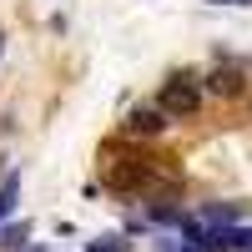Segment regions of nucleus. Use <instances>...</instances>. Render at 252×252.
<instances>
[{
    "instance_id": "1",
    "label": "nucleus",
    "mask_w": 252,
    "mask_h": 252,
    "mask_svg": "<svg viewBox=\"0 0 252 252\" xmlns=\"http://www.w3.org/2000/svg\"><path fill=\"white\" fill-rule=\"evenodd\" d=\"M157 106L172 116V121H192L202 111V81L192 71H172L161 81V91H157Z\"/></svg>"
},
{
    "instance_id": "2",
    "label": "nucleus",
    "mask_w": 252,
    "mask_h": 252,
    "mask_svg": "<svg viewBox=\"0 0 252 252\" xmlns=\"http://www.w3.org/2000/svg\"><path fill=\"white\" fill-rule=\"evenodd\" d=\"M202 86L212 91V96L237 101V96H247V76H242V66H237V61H217V66L202 76Z\"/></svg>"
},
{
    "instance_id": "3",
    "label": "nucleus",
    "mask_w": 252,
    "mask_h": 252,
    "mask_svg": "<svg viewBox=\"0 0 252 252\" xmlns=\"http://www.w3.org/2000/svg\"><path fill=\"white\" fill-rule=\"evenodd\" d=\"M166 126H172V116H166L157 101H141V106L126 111V136H161Z\"/></svg>"
},
{
    "instance_id": "4",
    "label": "nucleus",
    "mask_w": 252,
    "mask_h": 252,
    "mask_svg": "<svg viewBox=\"0 0 252 252\" xmlns=\"http://www.w3.org/2000/svg\"><path fill=\"white\" fill-rule=\"evenodd\" d=\"M192 217H197V222H207V227H222V232H227V227L247 222V207H242V202H207V207H197Z\"/></svg>"
},
{
    "instance_id": "5",
    "label": "nucleus",
    "mask_w": 252,
    "mask_h": 252,
    "mask_svg": "<svg viewBox=\"0 0 252 252\" xmlns=\"http://www.w3.org/2000/svg\"><path fill=\"white\" fill-rule=\"evenodd\" d=\"M20 207V172H5L0 177V222H10Z\"/></svg>"
},
{
    "instance_id": "6",
    "label": "nucleus",
    "mask_w": 252,
    "mask_h": 252,
    "mask_svg": "<svg viewBox=\"0 0 252 252\" xmlns=\"http://www.w3.org/2000/svg\"><path fill=\"white\" fill-rule=\"evenodd\" d=\"M26 237H31L26 222H0V252H26V247H31Z\"/></svg>"
},
{
    "instance_id": "7",
    "label": "nucleus",
    "mask_w": 252,
    "mask_h": 252,
    "mask_svg": "<svg viewBox=\"0 0 252 252\" xmlns=\"http://www.w3.org/2000/svg\"><path fill=\"white\" fill-rule=\"evenodd\" d=\"M86 252H131V242H126L121 232H101V237L86 242Z\"/></svg>"
},
{
    "instance_id": "8",
    "label": "nucleus",
    "mask_w": 252,
    "mask_h": 252,
    "mask_svg": "<svg viewBox=\"0 0 252 252\" xmlns=\"http://www.w3.org/2000/svg\"><path fill=\"white\" fill-rule=\"evenodd\" d=\"M227 252H252V222L227 227Z\"/></svg>"
},
{
    "instance_id": "9",
    "label": "nucleus",
    "mask_w": 252,
    "mask_h": 252,
    "mask_svg": "<svg viewBox=\"0 0 252 252\" xmlns=\"http://www.w3.org/2000/svg\"><path fill=\"white\" fill-rule=\"evenodd\" d=\"M207 5H242V10H247L252 0H207Z\"/></svg>"
},
{
    "instance_id": "10",
    "label": "nucleus",
    "mask_w": 252,
    "mask_h": 252,
    "mask_svg": "<svg viewBox=\"0 0 252 252\" xmlns=\"http://www.w3.org/2000/svg\"><path fill=\"white\" fill-rule=\"evenodd\" d=\"M0 56H5V31H0Z\"/></svg>"
}]
</instances>
